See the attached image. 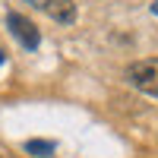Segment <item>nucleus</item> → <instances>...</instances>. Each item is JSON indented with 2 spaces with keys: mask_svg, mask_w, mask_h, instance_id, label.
Instances as JSON below:
<instances>
[{
  "mask_svg": "<svg viewBox=\"0 0 158 158\" xmlns=\"http://www.w3.org/2000/svg\"><path fill=\"white\" fill-rule=\"evenodd\" d=\"M0 60H3V54H0Z\"/></svg>",
  "mask_w": 158,
  "mask_h": 158,
  "instance_id": "6",
  "label": "nucleus"
},
{
  "mask_svg": "<svg viewBox=\"0 0 158 158\" xmlns=\"http://www.w3.org/2000/svg\"><path fill=\"white\" fill-rule=\"evenodd\" d=\"M155 13H158V3H155Z\"/></svg>",
  "mask_w": 158,
  "mask_h": 158,
  "instance_id": "5",
  "label": "nucleus"
},
{
  "mask_svg": "<svg viewBox=\"0 0 158 158\" xmlns=\"http://www.w3.org/2000/svg\"><path fill=\"white\" fill-rule=\"evenodd\" d=\"M6 25H10L13 38H16V41H19L25 51H35L38 44H41V35H38L35 22H32V19H25L22 13H10V16H6Z\"/></svg>",
  "mask_w": 158,
  "mask_h": 158,
  "instance_id": "2",
  "label": "nucleus"
},
{
  "mask_svg": "<svg viewBox=\"0 0 158 158\" xmlns=\"http://www.w3.org/2000/svg\"><path fill=\"white\" fill-rule=\"evenodd\" d=\"M127 82L146 92V95L158 98V57H146V60H133L127 67Z\"/></svg>",
  "mask_w": 158,
  "mask_h": 158,
  "instance_id": "1",
  "label": "nucleus"
},
{
  "mask_svg": "<svg viewBox=\"0 0 158 158\" xmlns=\"http://www.w3.org/2000/svg\"><path fill=\"white\" fill-rule=\"evenodd\" d=\"M0 158H3V155H0Z\"/></svg>",
  "mask_w": 158,
  "mask_h": 158,
  "instance_id": "7",
  "label": "nucleus"
},
{
  "mask_svg": "<svg viewBox=\"0 0 158 158\" xmlns=\"http://www.w3.org/2000/svg\"><path fill=\"white\" fill-rule=\"evenodd\" d=\"M25 152L29 155H38V158H48L54 152V142H44V139H29L25 142Z\"/></svg>",
  "mask_w": 158,
  "mask_h": 158,
  "instance_id": "4",
  "label": "nucleus"
},
{
  "mask_svg": "<svg viewBox=\"0 0 158 158\" xmlns=\"http://www.w3.org/2000/svg\"><path fill=\"white\" fill-rule=\"evenodd\" d=\"M32 6H38L41 13H48L54 22H63V25H70L76 19V3L73 0H29Z\"/></svg>",
  "mask_w": 158,
  "mask_h": 158,
  "instance_id": "3",
  "label": "nucleus"
}]
</instances>
